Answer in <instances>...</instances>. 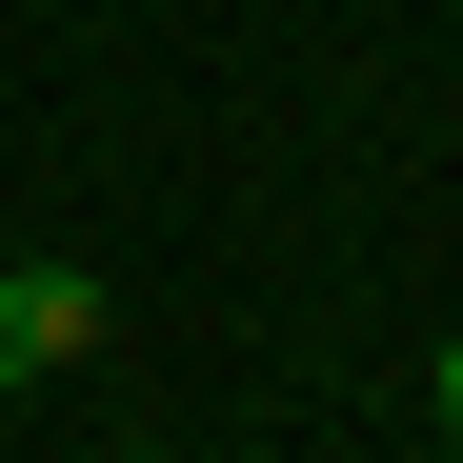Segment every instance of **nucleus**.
Returning a JSON list of instances; mask_svg holds the SVG:
<instances>
[{"instance_id":"nucleus-1","label":"nucleus","mask_w":463,"mask_h":463,"mask_svg":"<svg viewBox=\"0 0 463 463\" xmlns=\"http://www.w3.org/2000/svg\"><path fill=\"white\" fill-rule=\"evenodd\" d=\"M21 363H101V282L81 262H0V383Z\"/></svg>"},{"instance_id":"nucleus-2","label":"nucleus","mask_w":463,"mask_h":463,"mask_svg":"<svg viewBox=\"0 0 463 463\" xmlns=\"http://www.w3.org/2000/svg\"><path fill=\"white\" fill-rule=\"evenodd\" d=\"M423 383H443V443H463V343H443V363H423Z\"/></svg>"},{"instance_id":"nucleus-3","label":"nucleus","mask_w":463,"mask_h":463,"mask_svg":"<svg viewBox=\"0 0 463 463\" xmlns=\"http://www.w3.org/2000/svg\"><path fill=\"white\" fill-rule=\"evenodd\" d=\"M101 463H182V443H101Z\"/></svg>"}]
</instances>
